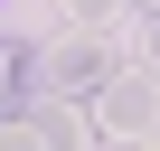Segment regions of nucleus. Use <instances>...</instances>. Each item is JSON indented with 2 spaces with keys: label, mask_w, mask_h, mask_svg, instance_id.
Masks as SVG:
<instances>
[{
  "label": "nucleus",
  "mask_w": 160,
  "mask_h": 151,
  "mask_svg": "<svg viewBox=\"0 0 160 151\" xmlns=\"http://www.w3.org/2000/svg\"><path fill=\"white\" fill-rule=\"evenodd\" d=\"M38 57H47V95H104L113 76H122V66H113V38H104V29H75V19H66V38L38 47Z\"/></svg>",
  "instance_id": "obj_1"
},
{
  "label": "nucleus",
  "mask_w": 160,
  "mask_h": 151,
  "mask_svg": "<svg viewBox=\"0 0 160 151\" xmlns=\"http://www.w3.org/2000/svg\"><path fill=\"white\" fill-rule=\"evenodd\" d=\"M94 123H104L113 142H151V132H160V76H151V66L113 76V85L94 95Z\"/></svg>",
  "instance_id": "obj_2"
},
{
  "label": "nucleus",
  "mask_w": 160,
  "mask_h": 151,
  "mask_svg": "<svg viewBox=\"0 0 160 151\" xmlns=\"http://www.w3.org/2000/svg\"><path fill=\"white\" fill-rule=\"evenodd\" d=\"M0 151H94V132L66 104H19V113H0Z\"/></svg>",
  "instance_id": "obj_3"
},
{
  "label": "nucleus",
  "mask_w": 160,
  "mask_h": 151,
  "mask_svg": "<svg viewBox=\"0 0 160 151\" xmlns=\"http://www.w3.org/2000/svg\"><path fill=\"white\" fill-rule=\"evenodd\" d=\"M47 95V57L28 47V38H0V113H19V104H38Z\"/></svg>",
  "instance_id": "obj_4"
},
{
  "label": "nucleus",
  "mask_w": 160,
  "mask_h": 151,
  "mask_svg": "<svg viewBox=\"0 0 160 151\" xmlns=\"http://www.w3.org/2000/svg\"><path fill=\"white\" fill-rule=\"evenodd\" d=\"M66 19H75V29H104V19H113V0H66Z\"/></svg>",
  "instance_id": "obj_5"
},
{
  "label": "nucleus",
  "mask_w": 160,
  "mask_h": 151,
  "mask_svg": "<svg viewBox=\"0 0 160 151\" xmlns=\"http://www.w3.org/2000/svg\"><path fill=\"white\" fill-rule=\"evenodd\" d=\"M141 66L160 76V10H151V29H141Z\"/></svg>",
  "instance_id": "obj_6"
},
{
  "label": "nucleus",
  "mask_w": 160,
  "mask_h": 151,
  "mask_svg": "<svg viewBox=\"0 0 160 151\" xmlns=\"http://www.w3.org/2000/svg\"><path fill=\"white\" fill-rule=\"evenodd\" d=\"M141 151H160V132H151V142H141Z\"/></svg>",
  "instance_id": "obj_7"
},
{
  "label": "nucleus",
  "mask_w": 160,
  "mask_h": 151,
  "mask_svg": "<svg viewBox=\"0 0 160 151\" xmlns=\"http://www.w3.org/2000/svg\"><path fill=\"white\" fill-rule=\"evenodd\" d=\"M151 10H160V0H151Z\"/></svg>",
  "instance_id": "obj_8"
}]
</instances>
